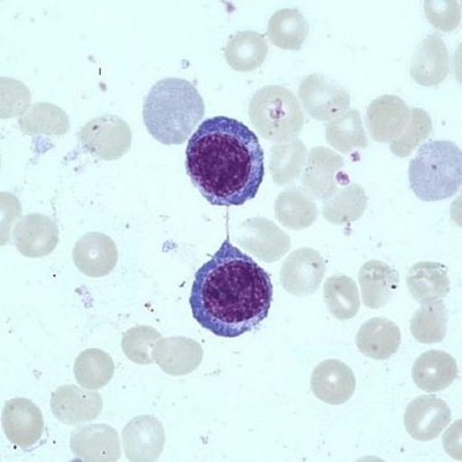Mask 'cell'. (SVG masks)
Wrapping results in <instances>:
<instances>
[{
  "instance_id": "6da1fadb",
  "label": "cell",
  "mask_w": 462,
  "mask_h": 462,
  "mask_svg": "<svg viewBox=\"0 0 462 462\" xmlns=\"http://www.w3.org/2000/svg\"><path fill=\"white\" fill-rule=\"evenodd\" d=\"M189 301L202 328L222 338H237L268 317L271 275L227 237L195 274Z\"/></svg>"
},
{
  "instance_id": "7a4b0ae2",
  "label": "cell",
  "mask_w": 462,
  "mask_h": 462,
  "mask_svg": "<svg viewBox=\"0 0 462 462\" xmlns=\"http://www.w3.org/2000/svg\"><path fill=\"white\" fill-rule=\"evenodd\" d=\"M192 184L214 207H242L264 179V151L251 128L227 116L205 120L187 147Z\"/></svg>"
},
{
  "instance_id": "3957f363",
  "label": "cell",
  "mask_w": 462,
  "mask_h": 462,
  "mask_svg": "<svg viewBox=\"0 0 462 462\" xmlns=\"http://www.w3.org/2000/svg\"><path fill=\"white\" fill-rule=\"evenodd\" d=\"M204 115V99L185 79H162L144 99V125L151 136L165 146L183 144Z\"/></svg>"
},
{
  "instance_id": "277c9868",
  "label": "cell",
  "mask_w": 462,
  "mask_h": 462,
  "mask_svg": "<svg viewBox=\"0 0 462 462\" xmlns=\"http://www.w3.org/2000/svg\"><path fill=\"white\" fill-rule=\"evenodd\" d=\"M411 189L421 201L447 200L461 189V148L450 141H430L411 161Z\"/></svg>"
},
{
  "instance_id": "5b68a950",
  "label": "cell",
  "mask_w": 462,
  "mask_h": 462,
  "mask_svg": "<svg viewBox=\"0 0 462 462\" xmlns=\"http://www.w3.org/2000/svg\"><path fill=\"white\" fill-rule=\"evenodd\" d=\"M249 120L256 133L273 143H289L301 133L305 115L291 90L280 86L259 89L249 103Z\"/></svg>"
},
{
  "instance_id": "8992f818",
  "label": "cell",
  "mask_w": 462,
  "mask_h": 462,
  "mask_svg": "<svg viewBox=\"0 0 462 462\" xmlns=\"http://www.w3.org/2000/svg\"><path fill=\"white\" fill-rule=\"evenodd\" d=\"M299 97L310 116L319 121L337 119L350 107V94L325 74H310L299 87Z\"/></svg>"
},
{
  "instance_id": "52a82bcc",
  "label": "cell",
  "mask_w": 462,
  "mask_h": 462,
  "mask_svg": "<svg viewBox=\"0 0 462 462\" xmlns=\"http://www.w3.org/2000/svg\"><path fill=\"white\" fill-rule=\"evenodd\" d=\"M80 143L101 160L113 161L127 153L131 146L128 125L115 115H103L80 130Z\"/></svg>"
},
{
  "instance_id": "ba28073f",
  "label": "cell",
  "mask_w": 462,
  "mask_h": 462,
  "mask_svg": "<svg viewBox=\"0 0 462 462\" xmlns=\"http://www.w3.org/2000/svg\"><path fill=\"white\" fill-rule=\"evenodd\" d=\"M326 274V262L315 249H296L285 259L280 272L284 289L293 296L306 298L319 289Z\"/></svg>"
},
{
  "instance_id": "9c48e42d",
  "label": "cell",
  "mask_w": 462,
  "mask_h": 462,
  "mask_svg": "<svg viewBox=\"0 0 462 462\" xmlns=\"http://www.w3.org/2000/svg\"><path fill=\"white\" fill-rule=\"evenodd\" d=\"M2 427L10 443L28 448L42 439L45 423L42 410L32 401L14 399L3 407Z\"/></svg>"
},
{
  "instance_id": "30bf717a",
  "label": "cell",
  "mask_w": 462,
  "mask_h": 462,
  "mask_svg": "<svg viewBox=\"0 0 462 462\" xmlns=\"http://www.w3.org/2000/svg\"><path fill=\"white\" fill-rule=\"evenodd\" d=\"M450 421L451 410L448 404L430 394L413 400L404 413V426L408 434L418 441L437 439Z\"/></svg>"
},
{
  "instance_id": "8fae6325",
  "label": "cell",
  "mask_w": 462,
  "mask_h": 462,
  "mask_svg": "<svg viewBox=\"0 0 462 462\" xmlns=\"http://www.w3.org/2000/svg\"><path fill=\"white\" fill-rule=\"evenodd\" d=\"M73 262L82 274L89 278H104L114 272L119 262L116 243L101 232H89L76 242Z\"/></svg>"
},
{
  "instance_id": "7c38bea8",
  "label": "cell",
  "mask_w": 462,
  "mask_h": 462,
  "mask_svg": "<svg viewBox=\"0 0 462 462\" xmlns=\"http://www.w3.org/2000/svg\"><path fill=\"white\" fill-rule=\"evenodd\" d=\"M411 109L406 101L396 96H383L370 104L366 110V126L371 137L380 143H391L406 130Z\"/></svg>"
},
{
  "instance_id": "4fadbf2b",
  "label": "cell",
  "mask_w": 462,
  "mask_h": 462,
  "mask_svg": "<svg viewBox=\"0 0 462 462\" xmlns=\"http://www.w3.org/2000/svg\"><path fill=\"white\" fill-rule=\"evenodd\" d=\"M343 167L344 160L336 152L326 147L312 148L302 174V183L310 192L325 201L338 190L339 183L349 181L342 173Z\"/></svg>"
},
{
  "instance_id": "5bb4252c",
  "label": "cell",
  "mask_w": 462,
  "mask_h": 462,
  "mask_svg": "<svg viewBox=\"0 0 462 462\" xmlns=\"http://www.w3.org/2000/svg\"><path fill=\"white\" fill-rule=\"evenodd\" d=\"M353 370L340 360H325L316 366L311 376V390L317 399L332 406L348 402L356 393Z\"/></svg>"
},
{
  "instance_id": "9a60e30c",
  "label": "cell",
  "mask_w": 462,
  "mask_h": 462,
  "mask_svg": "<svg viewBox=\"0 0 462 462\" xmlns=\"http://www.w3.org/2000/svg\"><path fill=\"white\" fill-rule=\"evenodd\" d=\"M51 408L60 423L77 426L96 420L103 410V400L94 390L67 384L52 393Z\"/></svg>"
},
{
  "instance_id": "2e32d148",
  "label": "cell",
  "mask_w": 462,
  "mask_h": 462,
  "mask_svg": "<svg viewBox=\"0 0 462 462\" xmlns=\"http://www.w3.org/2000/svg\"><path fill=\"white\" fill-rule=\"evenodd\" d=\"M125 455L130 461H154L165 444L164 428L157 418H134L123 431Z\"/></svg>"
},
{
  "instance_id": "e0dca14e",
  "label": "cell",
  "mask_w": 462,
  "mask_h": 462,
  "mask_svg": "<svg viewBox=\"0 0 462 462\" xmlns=\"http://www.w3.org/2000/svg\"><path fill=\"white\" fill-rule=\"evenodd\" d=\"M15 247L29 258H42L59 245V227L49 216L30 214L14 229Z\"/></svg>"
},
{
  "instance_id": "ac0fdd59",
  "label": "cell",
  "mask_w": 462,
  "mask_h": 462,
  "mask_svg": "<svg viewBox=\"0 0 462 462\" xmlns=\"http://www.w3.org/2000/svg\"><path fill=\"white\" fill-rule=\"evenodd\" d=\"M238 241L243 247L266 263L278 261L290 249L289 236L266 218H252L242 225Z\"/></svg>"
},
{
  "instance_id": "d6986e66",
  "label": "cell",
  "mask_w": 462,
  "mask_h": 462,
  "mask_svg": "<svg viewBox=\"0 0 462 462\" xmlns=\"http://www.w3.org/2000/svg\"><path fill=\"white\" fill-rule=\"evenodd\" d=\"M448 70L450 59L443 39L438 35L426 37L411 60L413 79L420 86L435 87L447 79Z\"/></svg>"
},
{
  "instance_id": "ffe728a7",
  "label": "cell",
  "mask_w": 462,
  "mask_h": 462,
  "mask_svg": "<svg viewBox=\"0 0 462 462\" xmlns=\"http://www.w3.org/2000/svg\"><path fill=\"white\" fill-rule=\"evenodd\" d=\"M70 448L87 461H117L121 457L116 430L109 426L80 427L70 435Z\"/></svg>"
},
{
  "instance_id": "44dd1931",
  "label": "cell",
  "mask_w": 462,
  "mask_h": 462,
  "mask_svg": "<svg viewBox=\"0 0 462 462\" xmlns=\"http://www.w3.org/2000/svg\"><path fill=\"white\" fill-rule=\"evenodd\" d=\"M204 352L195 340L174 337L158 340L152 357L164 373L173 376L187 375L200 365Z\"/></svg>"
},
{
  "instance_id": "7402d4cb",
  "label": "cell",
  "mask_w": 462,
  "mask_h": 462,
  "mask_svg": "<svg viewBox=\"0 0 462 462\" xmlns=\"http://www.w3.org/2000/svg\"><path fill=\"white\" fill-rule=\"evenodd\" d=\"M457 364L450 354L430 350L414 362L412 377L420 390L428 393H441L457 379Z\"/></svg>"
},
{
  "instance_id": "603a6c76",
  "label": "cell",
  "mask_w": 462,
  "mask_h": 462,
  "mask_svg": "<svg viewBox=\"0 0 462 462\" xmlns=\"http://www.w3.org/2000/svg\"><path fill=\"white\" fill-rule=\"evenodd\" d=\"M360 353L374 360H387L399 352L401 330L396 323L384 317L366 320L356 335Z\"/></svg>"
},
{
  "instance_id": "cb8c5ba5",
  "label": "cell",
  "mask_w": 462,
  "mask_h": 462,
  "mask_svg": "<svg viewBox=\"0 0 462 462\" xmlns=\"http://www.w3.org/2000/svg\"><path fill=\"white\" fill-rule=\"evenodd\" d=\"M359 282L364 305L379 310L393 298L399 289L400 275L386 263L370 261L360 269Z\"/></svg>"
},
{
  "instance_id": "d4e9b609",
  "label": "cell",
  "mask_w": 462,
  "mask_h": 462,
  "mask_svg": "<svg viewBox=\"0 0 462 462\" xmlns=\"http://www.w3.org/2000/svg\"><path fill=\"white\" fill-rule=\"evenodd\" d=\"M407 288L420 305L439 301L450 291L447 266L437 262H420L407 273Z\"/></svg>"
},
{
  "instance_id": "484cf974",
  "label": "cell",
  "mask_w": 462,
  "mask_h": 462,
  "mask_svg": "<svg viewBox=\"0 0 462 462\" xmlns=\"http://www.w3.org/2000/svg\"><path fill=\"white\" fill-rule=\"evenodd\" d=\"M275 215L285 227L301 231L315 224L319 208L311 192L303 188H290L276 199Z\"/></svg>"
},
{
  "instance_id": "4316f807",
  "label": "cell",
  "mask_w": 462,
  "mask_h": 462,
  "mask_svg": "<svg viewBox=\"0 0 462 462\" xmlns=\"http://www.w3.org/2000/svg\"><path fill=\"white\" fill-rule=\"evenodd\" d=\"M225 56L232 69L251 72L264 63L268 56V42L262 33L251 30L239 32L229 39Z\"/></svg>"
},
{
  "instance_id": "83f0119b",
  "label": "cell",
  "mask_w": 462,
  "mask_h": 462,
  "mask_svg": "<svg viewBox=\"0 0 462 462\" xmlns=\"http://www.w3.org/2000/svg\"><path fill=\"white\" fill-rule=\"evenodd\" d=\"M309 33V23L299 9H280L269 19L268 36L279 49L301 50Z\"/></svg>"
},
{
  "instance_id": "f1b7e54d",
  "label": "cell",
  "mask_w": 462,
  "mask_h": 462,
  "mask_svg": "<svg viewBox=\"0 0 462 462\" xmlns=\"http://www.w3.org/2000/svg\"><path fill=\"white\" fill-rule=\"evenodd\" d=\"M326 140L340 153L364 150L369 146L359 111L350 109L326 125Z\"/></svg>"
},
{
  "instance_id": "f546056e",
  "label": "cell",
  "mask_w": 462,
  "mask_h": 462,
  "mask_svg": "<svg viewBox=\"0 0 462 462\" xmlns=\"http://www.w3.org/2000/svg\"><path fill=\"white\" fill-rule=\"evenodd\" d=\"M325 302L330 315L338 320L354 319L360 310V295L356 282L346 275H333L326 280Z\"/></svg>"
},
{
  "instance_id": "4dcf8cb0",
  "label": "cell",
  "mask_w": 462,
  "mask_h": 462,
  "mask_svg": "<svg viewBox=\"0 0 462 462\" xmlns=\"http://www.w3.org/2000/svg\"><path fill=\"white\" fill-rule=\"evenodd\" d=\"M367 197L360 185L339 188L323 204V216L335 225L352 224L366 210Z\"/></svg>"
},
{
  "instance_id": "1f68e13d",
  "label": "cell",
  "mask_w": 462,
  "mask_h": 462,
  "mask_svg": "<svg viewBox=\"0 0 462 462\" xmlns=\"http://www.w3.org/2000/svg\"><path fill=\"white\" fill-rule=\"evenodd\" d=\"M114 362L109 354L100 349H88L74 363V376L83 389L99 390L114 376Z\"/></svg>"
},
{
  "instance_id": "d6a6232c",
  "label": "cell",
  "mask_w": 462,
  "mask_h": 462,
  "mask_svg": "<svg viewBox=\"0 0 462 462\" xmlns=\"http://www.w3.org/2000/svg\"><path fill=\"white\" fill-rule=\"evenodd\" d=\"M447 330L448 310L441 300L421 305L411 320V332L421 344L443 342Z\"/></svg>"
},
{
  "instance_id": "836d02e7",
  "label": "cell",
  "mask_w": 462,
  "mask_h": 462,
  "mask_svg": "<svg viewBox=\"0 0 462 462\" xmlns=\"http://www.w3.org/2000/svg\"><path fill=\"white\" fill-rule=\"evenodd\" d=\"M306 158V146L300 140H291L273 147L271 170L275 183L286 185L295 180L302 173Z\"/></svg>"
},
{
  "instance_id": "e575fe53",
  "label": "cell",
  "mask_w": 462,
  "mask_h": 462,
  "mask_svg": "<svg viewBox=\"0 0 462 462\" xmlns=\"http://www.w3.org/2000/svg\"><path fill=\"white\" fill-rule=\"evenodd\" d=\"M431 130H433V124H431L430 114L423 109L414 107L411 110V120L406 130L397 140L391 143V151L397 157L410 156L420 146L421 141L430 136Z\"/></svg>"
},
{
  "instance_id": "d590c367",
  "label": "cell",
  "mask_w": 462,
  "mask_h": 462,
  "mask_svg": "<svg viewBox=\"0 0 462 462\" xmlns=\"http://www.w3.org/2000/svg\"><path fill=\"white\" fill-rule=\"evenodd\" d=\"M161 339V333L148 326L128 329L123 336V350L131 362L148 365L154 363L152 357L154 346Z\"/></svg>"
},
{
  "instance_id": "8d00e7d4",
  "label": "cell",
  "mask_w": 462,
  "mask_h": 462,
  "mask_svg": "<svg viewBox=\"0 0 462 462\" xmlns=\"http://www.w3.org/2000/svg\"><path fill=\"white\" fill-rule=\"evenodd\" d=\"M424 10L428 22L440 32H451L460 25L461 8L457 2H426Z\"/></svg>"
}]
</instances>
